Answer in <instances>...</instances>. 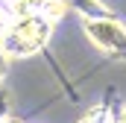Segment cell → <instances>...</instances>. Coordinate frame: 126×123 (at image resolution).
<instances>
[{
    "mask_svg": "<svg viewBox=\"0 0 126 123\" xmlns=\"http://www.w3.org/2000/svg\"><path fill=\"white\" fill-rule=\"evenodd\" d=\"M67 12H73V9H70V0H41V3H38V15H44L50 24L64 21Z\"/></svg>",
    "mask_w": 126,
    "mask_h": 123,
    "instance_id": "obj_4",
    "label": "cell"
},
{
    "mask_svg": "<svg viewBox=\"0 0 126 123\" xmlns=\"http://www.w3.org/2000/svg\"><path fill=\"white\" fill-rule=\"evenodd\" d=\"M70 9L79 15V21H91V18H114V9L106 0H70Z\"/></svg>",
    "mask_w": 126,
    "mask_h": 123,
    "instance_id": "obj_3",
    "label": "cell"
},
{
    "mask_svg": "<svg viewBox=\"0 0 126 123\" xmlns=\"http://www.w3.org/2000/svg\"><path fill=\"white\" fill-rule=\"evenodd\" d=\"M111 114H114V123H126V100H117L111 106Z\"/></svg>",
    "mask_w": 126,
    "mask_h": 123,
    "instance_id": "obj_8",
    "label": "cell"
},
{
    "mask_svg": "<svg viewBox=\"0 0 126 123\" xmlns=\"http://www.w3.org/2000/svg\"><path fill=\"white\" fill-rule=\"evenodd\" d=\"M53 30H56V24H50L38 12H30V15L12 18V27L3 35L0 44H3L9 59H32V56H38L50 44Z\"/></svg>",
    "mask_w": 126,
    "mask_h": 123,
    "instance_id": "obj_1",
    "label": "cell"
},
{
    "mask_svg": "<svg viewBox=\"0 0 126 123\" xmlns=\"http://www.w3.org/2000/svg\"><path fill=\"white\" fill-rule=\"evenodd\" d=\"M76 123H114L111 106H106V103H94V106H88V108L79 114V120H76Z\"/></svg>",
    "mask_w": 126,
    "mask_h": 123,
    "instance_id": "obj_5",
    "label": "cell"
},
{
    "mask_svg": "<svg viewBox=\"0 0 126 123\" xmlns=\"http://www.w3.org/2000/svg\"><path fill=\"white\" fill-rule=\"evenodd\" d=\"M82 35L88 38V44L97 53H103L109 59H117V62H126V24L117 15L82 21Z\"/></svg>",
    "mask_w": 126,
    "mask_h": 123,
    "instance_id": "obj_2",
    "label": "cell"
},
{
    "mask_svg": "<svg viewBox=\"0 0 126 123\" xmlns=\"http://www.w3.org/2000/svg\"><path fill=\"white\" fill-rule=\"evenodd\" d=\"M0 123H24V117H18V114H9L6 120H0Z\"/></svg>",
    "mask_w": 126,
    "mask_h": 123,
    "instance_id": "obj_10",
    "label": "cell"
},
{
    "mask_svg": "<svg viewBox=\"0 0 126 123\" xmlns=\"http://www.w3.org/2000/svg\"><path fill=\"white\" fill-rule=\"evenodd\" d=\"M9 56H6V50H3V44H0V82H3V76H6V70H9Z\"/></svg>",
    "mask_w": 126,
    "mask_h": 123,
    "instance_id": "obj_9",
    "label": "cell"
},
{
    "mask_svg": "<svg viewBox=\"0 0 126 123\" xmlns=\"http://www.w3.org/2000/svg\"><path fill=\"white\" fill-rule=\"evenodd\" d=\"M9 114H12V94L0 85V120H6Z\"/></svg>",
    "mask_w": 126,
    "mask_h": 123,
    "instance_id": "obj_6",
    "label": "cell"
},
{
    "mask_svg": "<svg viewBox=\"0 0 126 123\" xmlns=\"http://www.w3.org/2000/svg\"><path fill=\"white\" fill-rule=\"evenodd\" d=\"M9 27H12V15H9L6 6H0V41H3V35L9 32Z\"/></svg>",
    "mask_w": 126,
    "mask_h": 123,
    "instance_id": "obj_7",
    "label": "cell"
}]
</instances>
